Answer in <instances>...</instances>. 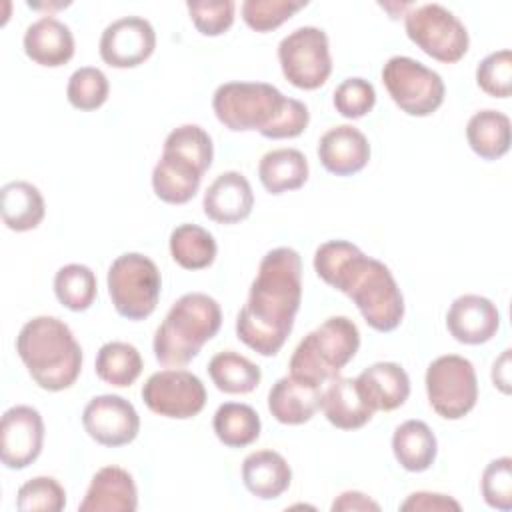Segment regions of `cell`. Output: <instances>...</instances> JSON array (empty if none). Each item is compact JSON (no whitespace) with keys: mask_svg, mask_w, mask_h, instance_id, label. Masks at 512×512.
I'll return each mask as SVG.
<instances>
[{"mask_svg":"<svg viewBox=\"0 0 512 512\" xmlns=\"http://www.w3.org/2000/svg\"><path fill=\"white\" fill-rule=\"evenodd\" d=\"M302 302V258L290 246L268 250L248 300L236 316V336L260 356H276L286 344Z\"/></svg>","mask_w":512,"mask_h":512,"instance_id":"6da1fadb","label":"cell"},{"mask_svg":"<svg viewBox=\"0 0 512 512\" xmlns=\"http://www.w3.org/2000/svg\"><path fill=\"white\" fill-rule=\"evenodd\" d=\"M314 272L348 296L376 332H392L404 320V296L390 268L348 240H328L314 252Z\"/></svg>","mask_w":512,"mask_h":512,"instance_id":"7a4b0ae2","label":"cell"},{"mask_svg":"<svg viewBox=\"0 0 512 512\" xmlns=\"http://www.w3.org/2000/svg\"><path fill=\"white\" fill-rule=\"evenodd\" d=\"M212 110L224 128L258 132L270 140L296 138L310 122L304 102L268 82H224L214 90Z\"/></svg>","mask_w":512,"mask_h":512,"instance_id":"3957f363","label":"cell"},{"mask_svg":"<svg viewBox=\"0 0 512 512\" xmlns=\"http://www.w3.org/2000/svg\"><path fill=\"white\" fill-rule=\"evenodd\" d=\"M16 352L30 378L48 392L70 388L82 372V348L56 316L30 318L16 336Z\"/></svg>","mask_w":512,"mask_h":512,"instance_id":"277c9868","label":"cell"},{"mask_svg":"<svg viewBox=\"0 0 512 512\" xmlns=\"http://www.w3.org/2000/svg\"><path fill=\"white\" fill-rule=\"evenodd\" d=\"M222 326L220 304L204 292L182 294L154 332L152 350L166 368L190 364Z\"/></svg>","mask_w":512,"mask_h":512,"instance_id":"5b68a950","label":"cell"},{"mask_svg":"<svg viewBox=\"0 0 512 512\" xmlns=\"http://www.w3.org/2000/svg\"><path fill=\"white\" fill-rule=\"evenodd\" d=\"M360 348V330L348 316H330L308 332L290 356V376L320 386L340 376Z\"/></svg>","mask_w":512,"mask_h":512,"instance_id":"8992f818","label":"cell"},{"mask_svg":"<svg viewBox=\"0 0 512 512\" xmlns=\"http://www.w3.org/2000/svg\"><path fill=\"white\" fill-rule=\"evenodd\" d=\"M106 284L114 310L122 318L138 322L156 310L162 276L152 258L140 252H124L112 260Z\"/></svg>","mask_w":512,"mask_h":512,"instance_id":"52a82bcc","label":"cell"},{"mask_svg":"<svg viewBox=\"0 0 512 512\" xmlns=\"http://www.w3.org/2000/svg\"><path fill=\"white\" fill-rule=\"evenodd\" d=\"M404 30L410 42L426 56L444 64L462 60L470 46V36L462 20L438 2L412 6L404 14Z\"/></svg>","mask_w":512,"mask_h":512,"instance_id":"ba28073f","label":"cell"},{"mask_svg":"<svg viewBox=\"0 0 512 512\" xmlns=\"http://www.w3.org/2000/svg\"><path fill=\"white\" fill-rule=\"evenodd\" d=\"M382 82L392 102L408 116L434 114L446 96L442 76L410 56H392L382 66Z\"/></svg>","mask_w":512,"mask_h":512,"instance_id":"9c48e42d","label":"cell"},{"mask_svg":"<svg viewBox=\"0 0 512 512\" xmlns=\"http://www.w3.org/2000/svg\"><path fill=\"white\" fill-rule=\"evenodd\" d=\"M424 384L432 410L446 420H460L476 406L478 378L474 364L464 356L434 358L426 368Z\"/></svg>","mask_w":512,"mask_h":512,"instance_id":"30bf717a","label":"cell"},{"mask_svg":"<svg viewBox=\"0 0 512 512\" xmlns=\"http://www.w3.org/2000/svg\"><path fill=\"white\" fill-rule=\"evenodd\" d=\"M278 62L284 78L300 90H316L332 74L328 34L318 26H300L278 44Z\"/></svg>","mask_w":512,"mask_h":512,"instance_id":"8fae6325","label":"cell"},{"mask_svg":"<svg viewBox=\"0 0 512 512\" xmlns=\"http://www.w3.org/2000/svg\"><path fill=\"white\" fill-rule=\"evenodd\" d=\"M140 394L150 412L172 420L194 418L206 404L204 382L184 368H166L150 374Z\"/></svg>","mask_w":512,"mask_h":512,"instance_id":"7c38bea8","label":"cell"},{"mask_svg":"<svg viewBox=\"0 0 512 512\" xmlns=\"http://www.w3.org/2000/svg\"><path fill=\"white\" fill-rule=\"evenodd\" d=\"M82 426L96 444L118 448L136 440L140 416L130 400L118 394H100L84 406Z\"/></svg>","mask_w":512,"mask_h":512,"instance_id":"4fadbf2b","label":"cell"},{"mask_svg":"<svg viewBox=\"0 0 512 512\" xmlns=\"http://www.w3.org/2000/svg\"><path fill=\"white\" fill-rule=\"evenodd\" d=\"M44 446L42 414L28 404H16L0 420V460L10 470H24L38 460Z\"/></svg>","mask_w":512,"mask_h":512,"instance_id":"5bb4252c","label":"cell"},{"mask_svg":"<svg viewBox=\"0 0 512 512\" xmlns=\"http://www.w3.org/2000/svg\"><path fill=\"white\" fill-rule=\"evenodd\" d=\"M156 48V32L142 16H122L110 22L100 36V58L112 68H136L144 64Z\"/></svg>","mask_w":512,"mask_h":512,"instance_id":"9a60e30c","label":"cell"},{"mask_svg":"<svg viewBox=\"0 0 512 512\" xmlns=\"http://www.w3.org/2000/svg\"><path fill=\"white\" fill-rule=\"evenodd\" d=\"M450 336L468 346L492 340L500 328V312L496 304L480 294H462L452 300L446 314Z\"/></svg>","mask_w":512,"mask_h":512,"instance_id":"2e32d148","label":"cell"},{"mask_svg":"<svg viewBox=\"0 0 512 512\" xmlns=\"http://www.w3.org/2000/svg\"><path fill=\"white\" fill-rule=\"evenodd\" d=\"M370 152L368 138L352 124H340L326 130L316 148L320 164L334 176L358 174L366 168Z\"/></svg>","mask_w":512,"mask_h":512,"instance_id":"e0dca14e","label":"cell"},{"mask_svg":"<svg viewBox=\"0 0 512 512\" xmlns=\"http://www.w3.org/2000/svg\"><path fill=\"white\" fill-rule=\"evenodd\" d=\"M204 214L216 224H238L252 214L254 192L248 178L238 170L218 174L202 198Z\"/></svg>","mask_w":512,"mask_h":512,"instance_id":"ac0fdd59","label":"cell"},{"mask_svg":"<svg viewBox=\"0 0 512 512\" xmlns=\"http://www.w3.org/2000/svg\"><path fill=\"white\" fill-rule=\"evenodd\" d=\"M138 508V488L134 476L120 466H104L92 476L80 512H134Z\"/></svg>","mask_w":512,"mask_h":512,"instance_id":"d6986e66","label":"cell"},{"mask_svg":"<svg viewBox=\"0 0 512 512\" xmlns=\"http://www.w3.org/2000/svg\"><path fill=\"white\" fill-rule=\"evenodd\" d=\"M24 54L38 66L58 68L72 60L76 44L68 24L54 16H42L32 22L22 38Z\"/></svg>","mask_w":512,"mask_h":512,"instance_id":"ffe728a7","label":"cell"},{"mask_svg":"<svg viewBox=\"0 0 512 512\" xmlns=\"http://www.w3.org/2000/svg\"><path fill=\"white\" fill-rule=\"evenodd\" d=\"M364 400L374 412L400 408L410 396V378L396 362H374L356 376Z\"/></svg>","mask_w":512,"mask_h":512,"instance_id":"44dd1931","label":"cell"},{"mask_svg":"<svg viewBox=\"0 0 512 512\" xmlns=\"http://www.w3.org/2000/svg\"><path fill=\"white\" fill-rule=\"evenodd\" d=\"M322 388L282 376L268 390V410L276 422L286 426H300L312 420L320 410Z\"/></svg>","mask_w":512,"mask_h":512,"instance_id":"7402d4cb","label":"cell"},{"mask_svg":"<svg viewBox=\"0 0 512 512\" xmlns=\"http://www.w3.org/2000/svg\"><path fill=\"white\" fill-rule=\"evenodd\" d=\"M322 390L320 410L326 420L340 430H358L366 426L376 414L358 390L356 378L336 376L326 382Z\"/></svg>","mask_w":512,"mask_h":512,"instance_id":"603a6c76","label":"cell"},{"mask_svg":"<svg viewBox=\"0 0 512 512\" xmlns=\"http://www.w3.org/2000/svg\"><path fill=\"white\" fill-rule=\"evenodd\" d=\"M242 482L260 500L280 498L292 484V468L276 450H256L242 460Z\"/></svg>","mask_w":512,"mask_h":512,"instance_id":"cb8c5ba5","label":"cell"},{"mask_svg":"<svg viewBox=\"0 0 512 512\" xmlns=\"http://www.w3.org/2000/svg\"><path fill=\"white\" fill-rule=\"evenodd\" d=\"M202 176L204 172L192 162L176 154L162 152L152 170V190L156 198L166 204H186L196 196Z\"/></svg>","mask_w":512,"mask_h":512,"instance_id":"d4e9b609","label":"cell"},{"mask_svg":"<svg viewBox=\"0 0 512 512\" xmlns=\"http://www.w3.org/2000/svg\"><path fill=\"white\" fill-rule=\"evenodd\" d=\"M0 212L8 230L28 232L42 224L46 202L32 182L12 180L0 188Z\"/></svg>","mask_w":512,"mask_h":512,"instance_id":"484cf974","label":"cell"},{"mask_svg":"<svg viewBox=\"0 0 512 512\" xmlns=\"http://www.w3.org/2000/svg\"><path fill=\"white\" fill-rule=\"evenodd\" d=\"M310 174L308 158L298 148H276L266 152L258 162V178L268 194L280 196L298 190Z\"/></svg>","mask_w":512,"mask_h":512,"instance_id":"4316f807","label":"cell"},{"mask_svg":"<svg viewBox=\"0 0 512 512\" xmlns=\"http://www.w3.org/2000/svg\"><path fill=\"white\" fill-rule=\"evenodd\" d=\"M396 462L408 472L428 470L438 454V440L424 420H406L392 434Z\"/></svg>","mask_w":512,"mask_h":512,"instance_id":"83f0119b","label":"cell"},{"mask_svg":"<svg viewBox=\"0 0 512 512\" xmlns=\"http://www.w3.org/2000/svg\"><path fill=\"white\" fill-rule=\"evenodd\" d=\"M466 140L482 160H498L510 150V118L494 108L478 110L466 124Z\"/></svg>","mask_w":512,"mask_h":512,"instance_id":"f1b7e54d","label":"cell"},{"mask_svg":"<svg viewBox=\"0 0 512 512\" xmlns=\"http://www.w3.org/2000/svg\"><path fill=\"white\" fill-rule=\"evenodd\" d=\"M216 438L228 448H246L260 438L262 422L250 404L224 402L212 418Z\"/></svg>","mask_w":512,"mask_h":512,"instance_id":"f546056e","label":"cell"},{"mask_svg":"<svg viewBox=\"0 0 512 512\" xmlns=\"http://www.w3.org/2000/svg\"><path fill=\"white\" fill-rule=\"evenodd\" d=\"M172 260L184 270H204L218 254L214 236L198 224H178L168 238Z\"/></svg>","mask_w":512,"mask_h":512,"instance_id":"4dcf8cb0","label":"cell"},{"mask_svg":"<svg viewBox=\"0 0 512 512\" xmlns=\"http://www.w3.org/2000/svg\"><path fill=\"white\" fill-rule=\"evenodd\" d=\"M144 362L134 344L110 340L100 346L94 360L96 376L114 386V388H128L132 386L138 376L142 374Z\"/></svg>","mask_w":512,"mask_h":512,"instance_id":"1f68e13d","label":"cell"},{"mask_svg":"<svg viewBox=\"0 0 512 512\" xmlns=\"http://www.w3.org/2000/svg\"><path fill=\"white\" fill-rule=\"evenodd\" d=\"M208 374L212 384L224 394H250L262 380V370L250 358L224 350L210 358Z\"/></svg>","mask_w":512,"mask_h":512,"instance_id":"d6a6232c","label":"cell"},{"mask_svg":"<svg viewBox=\"0 0 512 512\" xmlns=\"http://www.w3.org/2000/svg\"><path fill=\"white\" fill-rule=\"evenodd\" d=\"M54 294L64 308L84 312L94 304L98 294L96 274L86 264H66L54 274Z\"/></svg>","mask_w":512,"mask_h":512,"instance_id":"836d02e7","label":"cell"},{"mask_svg":"<svg viewBox=\"0 0 512 512\" xmlns=\"http://www.w3.org/2000/svg\"><path fill=\"white\" fill-rule=\"evenodd\" d=\"M162 152L176 154V156L192 162L202 172H206L214 160L212 138L198 124H182V126L170 130V134L164 140Z\"/></svg>","mask_w":512,"mask_h":512,"instance_id":"e575fe53","label":"cell"},{"mask_svg":"<svg viewBox=\"0 0 512 512\" xmlns=\"http://www.w3.org/2000/svg\"><path fill=\"white\" fill-rule=\"evenodd\" d=\"M110 94V82L106 74L96 66L76 68L66 84V98L70 106L82 112L98 110Z\"/></svg>","mask_w":512,"mask_h":512,"instance_id":"d590c367","label":"cell"},{"mask_svg":"<svg viewBox=\"0 0 512 512\" xmlns=\"http://www.w3.org/2000/svg\"><path fill=\"white\" fill-rule=\"evenodd\" d=\"M16 508L22 512H60L66 508V490L52 476H34L18 488Z\"/></svg>","mask_w":512,"mask_h":512,"instance_id":"8d00e7d4","label":"cell"},{"mask_svg":"<svg viewBox=\"0 0 512 512\" xmlns=\"http://www.w3.org/2000/svg\"><path fill=\"white\" fill-rule=\"evenodd\" d=\"M304 6L306 2H290V0H244L240 6V12L248 28L260 34H266L282 26Z\"/></svg>","mask_w":512,"mask_h":512,"instance_id":"74e56055","label":"cell"},{"mask_svg":"<svg viewBox=\"0 0 512 512\" xmlns=\"http://www.w3.org/2000/svg\"><path fill=\"white\" fill-rule=\"evenodd\" d=\"M476 84L492 98H508L512 92V52L502 48L482 58L476 66Z\"/></svg>","mask_w":512,"mask_h":512,"instance_id":"f35d334b","label":"cell"},{"mask_svg":"<svg viewBox=\"0 0 512 512\" xmlns=\"http://www.w3.org/2000/svg\"><path fill=\"white\" fill-rule=\"evenodd\" d=\"M332 104L336 112L348 120H356L372 112L376 104V90L372 82L360 76L342 80L332 94Z\"/></svg>","mask_w":512,"mask_h":512,"instance_id":"ab89813d","label":"cell"},{"mask_svg":"<svg viewBox=\"0 0 512 512\" xmlns=\"http://www.w3.org/2000/svg\"><path fill=\"white\" fill-rule=\"evenodd\" d=\"M480 492L484 502L494 508L508 512L512 510V458L500 456L486 464L480 478Z\"/></svg>","mask_w":512,"mask_h":512,"instance_id":"60d3db41","label":"cell"},{"mask_svg":"<svg viewBox=\"0 0 512 512\" xmlns=\"http://www.w3.org/2000/svg\"><path fill=\"white\" fill-rule=\"evenodd\" d=\"M186 10L194 28L202 36H220L234 24L236 2L218 0V2H186Z\"/></svg>","mask_w":512,"mask_h":512,"instance_id":"b9f144b4","label":"cell"},{"mask_svg":"<svg viewBox=\"0 0 512 512\" xmlns=\"http://www.w3.org/2000/svg\"><path fill=\"white\" fill-rule=\"evenodd\" d=\"M462 506L458 500H454L448 494H440V492H426V490H418L412 492L402 504L400 510L402 512H448L454 510L458 512Z\"/></svg>","mask_w":512,"mask_h":512,"instance_id":"7bdbcfd3","label":"cell"},{"mask_svg":"<svg viewBox=\"0 0 512 512\" xmlns=\"http://www.w3.org/2000/svg\"><path fill=\"white\" fill-rule=\"evenodd\" d=\"M330 510L332 512H368V510H374L378 512L380 510V504L374 502L368 494L364 492H358V490H346L342 492L340 496L334 498V502L330 504Z\"/></svg>","mask_w":512,"mask_h":512,"instance_id":"ee69618b","label":"cell"},{"mask_svg":"<svg viewBox=\"0 0 512 512\" xmlns=\"http://www.w3.org/2000/svg\"><path fill=\"white\" fill-rule=\"evenodd\" d=\"M510 352L512 350L506 348L492 364V384L502 394H510Z\"/></svg>","mask_w":512,"mask_h":512,"instance_id":"f6af8a7d","label":"cell"}]
</instances>
